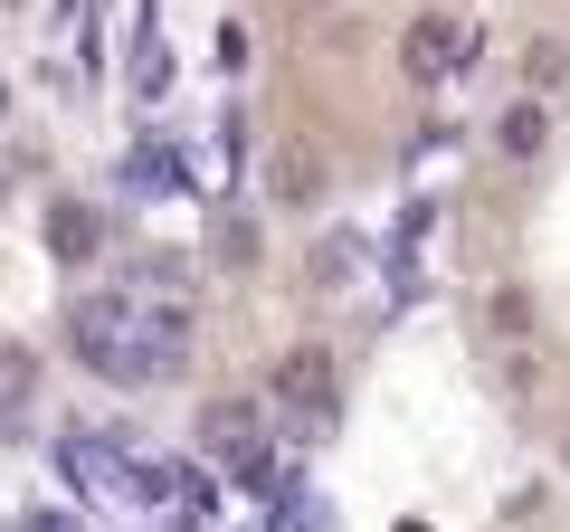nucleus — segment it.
Instances as JSON below:
<instances>
[{"instance_id":"f257e3e1","label":"nucleus","mask_w":570,"mask_h":532,"mask_svg":"<svg viewBox=\"0 0 570 532\" xmlns=\"http://www.w3.org/2000/svg\"><path fill=\"white\" fill-rule=\"evenodd\" d=\"M448 286L485 390L570 475V0H523L448 209Z\"/></svg>"},{"instance_id":"f03ea898","label":"nucleus","mask_w":570,"mask_h":532,"mask_svg":"<svg viewBox=\"0 0 570 532\" xmlns=\"http://www.w3.org/2000/svg\"><path fill=\"white\" fill-rule=\"evenodd\" d=\"M494 532H570V494H523Z\"/></svg>"}]
</instances>
